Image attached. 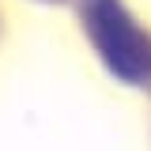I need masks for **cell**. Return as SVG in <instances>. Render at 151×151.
Segmentation results:
<instances>
[{
    "instance_id": "obj_1",
    "label": "cell",
    "mask_w": 151,
    "mask_h": 151,
    "mask_svg": "<svg viewBox=\"0 0 151 151\" xmlns=\"http://www.w3.org/2000/svg\"><path fill=\"white\" fill-rule=\"evenodd\" d=\"M87 30H91L98 53L106 57L121 79L144 83L151 79V38L125 15L117 0H91L87 4Z\"/></svg>"
}]
</instances>
